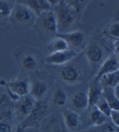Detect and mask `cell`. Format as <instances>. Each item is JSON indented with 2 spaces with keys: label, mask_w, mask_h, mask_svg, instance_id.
I'll use <instances>...</instances> for the list:
<instances>
[{
  "label": "cell",
  "mask_w": 119,
  "mask_h": 132,
  "mask_svg": "<svg viewBox=\"0 0 119 132\" xmlns=\"http://www.w3.org/2000/svg\"><path fill=\"white\" fill-rule=\"evenodd\" d=\"M52 11L56 17L57 34H59L76 30L83 26L80 22L82 15L63 0H60V2L52 8Z\"/></svg>",
  "instance_id": "obj_1"
},
{
  "label": "cell",
  "mask_w": 119,
  "mask_h": 132,
  "mask_svg": "<svg viewBox=\"0 0 119 132\" xmlns=\"http://www.w3.org/2000/svg\"><path fill=\"white\" fill-rule=\"evenodd\" d=\"M13 55L21 72L26 75L38 72L45 64L42 53L33 47H17L14 50Z\"/></svg>",
  "instance_id": "obj_2"
},
{
  "label": "cell",
  "mask_w": 119,
  "mask_h": 132,
  "mask_svg": "<svg viewBox=\"0 0 119 132\" xmlns=\"http://www.w3.org/2000/svg\"><path fill=\"white\" fill-rule=\"evenodd\" d=\"M85 61V57L84 61H78L77 56L68 64L62 65L57 73L59 80L69 86H75L84 83L87 80V71L86 67L89 66L87 63L84 64Z\"/></svg>",
  "instance_id": "obj_3"
},
{
  "label": "cell",
  "mask_w": 119,
  "mask_h": 132,
  "mask_svg": "<svg viewBox=\"0 0 119 132\" xmlns=\"http://www.w3.org/2000/svg\"><path fill=\"white\" fill-rule=\"evenodd\" d=\"M107 50L109 51L94 32L83 52L91 74L96 73L103 61L109 55H107Z\"/></svg>",
  "instance_id": "obj_4"
},
{
  "label": "cell",
  "mask_w": 119,
  "mask_h": 132,
  "mask_svg": "<svg viewBox=\"0 0 119 132\" xmlns=\"http://www.w3.org/2000/svg\"><path fill=\"white\" fill-rule=\"evenodd\" d=\"M36 18L38 15L31 9L23 4L14 3L9 22L15 31L22 32L33 27Z\"/></svg>",
  "instance_id": "obj_5"
},
{
  "label": "cell",
  "mask_w": 119,
  "mask_h": 132,
  "mask_svg": "<svg viewBox=\"0 0 119 132\" xmlns=\"http://www.w3.org/2000/svg\"><path fill=\"white\" fill-rule=\"evenodd\" d=\"M33 28L40 40L44 44L56 37L57 35V26L52 10L42 12L38 15Z\"/></svg>",
  "instance_id": "obj_6"
},
{
  "label": "cell",
  "mask_w": 119,
  "mask_h": 132,
  "mask_svg": "<svg viewBox=\"0 0 119 132\" xmlns=\"http://www.w3.org/2000/svg\"><path fill=\"white\" fill-rule=\"evenodd\" d=\"M92 34L93 33H91L90 28H84L82 26L76 30L63 34H57V35L63 37L68 42L70 50H74L78 53H81L85 50Z\"/></svg>",
  "instance_id": "obj_7"
},
{
  "label": "cell",
  "mask_w": 119,
  "mask_h": 132,
  "mask_svg": "<svg viewBox=\"0 0 119 132\" xmlns=\"http://www.w3.org/2000/svg\"><path fill=\"white\" fill-rule=\"evenodd\" d=\"M0 85L5 86L10 98L14 102L18 98L29 95L30 89V80L26 74H20L11 81L0 80Z\"/></svg>",
  "instance_id": "obj_8"
},
{
  "label": "cell",
  "mask_w": 119,
  "mask_h": 132,
  "mask_svg": "<svg viewBox=\"0 0 119 132\" xmlns=\"http://www.w3.org/2000/svg\"><path fill=\"white\" fill-rule=\"evenodd\" d=\"M49 114L50 110L49 103L44 100L36 101L29 116L17 126V132L28 127H39L43 119Z\"/></svg>",
  "instance_id": "obj_9"
},
{
  "label": "cell",
  "mask_w": 119,
  "mask_h": 132,
  "mask_svg": "<svg viewBox=\"0 0 119 132\" xmlns=\"http://www.w3.org/2000/svg\"><path fill=\"white\" fill-rule=\"evenodd\" d=\"M36 100H35L30 95L22 96L14 102L12 110L17 126L29 116L36 104Z\"/></svg>",
  "instance_id": "obj_10"
},
{
  "label": "cell",
  "mask_w": 119,
  "mask_h": 132,
  "mask_svg": "<svg viewBox=\"0 0 119 132\" xmlns=\"http://www.w3.org/2000/svg\"><path fill=\"white\" fill-rule=\"evenodd\" d=\"M0 132H17L12 108L4 97L0 100Z\"/></svg>",
  "instance_id": "obj_11"
},
{
  "label": "cell",
  "mask_w": 119,
  "mask_h": 132,
  "mask_svg": "<svg viewBox=\"0 0 119 132\" xmlns=\"http://www.w3.org/2000/svg\"><path fill=\"white\" fill-rule=\"evenodd\" d=\"M38 128L42 132H69L65 127L59 112H52L45 117Z\"/></svg>",
  "instance_id": "obj_12"
},
{
  "label": "cell",
  "mask_w": 119,
  "mask_h": 132,
  "mask_svg": "<svg viewBox=\"0 0 119 132\" xmlns=\"http://www.w3.org/2000/svg\"><path fill=\"white\" fill-rule=\"evenodd\" d=\"M60 114L65 127L69 132H80L83 130V122L79 113L68 108L63 109Z\"/></svg>",
  "instance_id": "obj_13"
},
{
  "label": "cell",
  "mask_w": 119,
  "mask_h": 132,
  "mask_svg": "<svg viewBox=\"0 0 119 132\" xmlns=\"http://www.w3.org/2000/svg\"><path fill=\"white\" fill-rule=\"evenodd\" d=\"M79 53L72 50H67L61 52L49 53L44 57V62L46 64L52 66H62L68 64L73 59H75Z\"/></svg>",
  "instance_id": "obj_14"
},
{
  "label": "cell",
  "mask_w": 119,
  "mask_h": 132,
  "mask_svg": "<svg viewBox=\"0 0 119 132\" xmlns=\"http://www.w3.org/2000/svg\"><path fill=\"white\" fill-rule=\"evenodd\" d=\"M119 70V56L111 53L103 61L95 75V80H98L106 74Z\"/></svg>",
  "instance_id": "obj_15"
},
{
  "label": "cell",
  "mask_w": 119,
  "mask_h": 132,
  "mask_svg": "<svg viewBox=\"0 0 119 132\" xmlns=\"http://www.w3.org/2000/svg\"><path fill=\"white\" fill-rule=\"evenodd\" d=\"M70 108L78 113L84 112L88 108V98L87 91L80 90L75 92L70 98Z\"/></svg>",
  "instance_id": "obj_16"
},
{
  "label": "cell",
  "mask_w": 119,
  "mask_h": 132,
  "mask_svg": "<svg viewBox=\"0 0 119 132\" xmlns=\"http://www.w3.org/2000/svg\"><path fill=\"white\" fill-rule=\"evenodd\" d=\"M49 91L47 83L41 79H36L33 81L30 80V94L35 100H43L46 97Z\"/></svg>",
  "instance_id": "obj_17"
},
{
  "label": "cell",
  "mask_w": 119,
  "mask_h": 132,
  "mask_svg": "<svg viewBox=\"0 0 119 132\" xmlns=\"http://www.w3.org/2000/svg\"><path fill=\"white\" fill-rule=\"evenodd\" d=\"M68 101V96L67 92L62 88H56L52 94L51 100L49 103V110L60 109L65 107Z\"/></svg>",
  "instance_id": "obj_18"
},
{
  "label": "cell",
  "mask_w": 119,
  "mask_h": 132,
  "mask_svg": "<svg viewBox=\"0 0 119 132\" xmlns=\"http://www.w3.org/2000/svg\"><path fill=\"white\" fill-rule=\"evenodd\" d=\"M87 94L88 98V108L95 106L98 101L103 97V87L100 85L98 80L94 79L89 84Z\"/></svg>",
  "instance_id": "obj_19"
},
{
  "label": "cell",
  "mask_w": 119,
  "mask_h": 132,
  "mask_svg": "<svg viewBox=\"0 0 119 132\" xmlns=\"http://www.w3.org/2000/svg\"><path fill=\"white\" fill-rule=\"evenodd\" d=\"M87 110L88 111L87 116V122L89 123V128L101 126L109 119L108 117L105 116L103 113H101V111L96 108V106L88 108Z\"/></svg>",
  "instance_id": "obj_20"
},
{
  "label": "cell",
  "mask_w": 119,
  "mask_h": 132,
  "mask_svg": "<svg viewBox=\"0 0 119 132\" xmlns=\"http://www.w3.org/2000/svg\"><path fill=\"white\" fill-rule=\"evenodd\" d=\"M15 3L23 4L29 7L36 15H39L42 12L52 10V6L45 0H16Z\"/></svg>",
  "instance_id": "obj_21"
},
{
  "label": "cell",
  "mask_w": 119,
  "mask_h": 132,
  "mask_svg": "<svg viewBox=\"0 0 119 132\" xmlns=\"http://www.w3.org/2000/svg\"><path fill=\"white\" fill-rule=\"evenodd\" d=\"M46 50L49 53L61 52L67 50H69L68 42L59 35H57L49 41L46 44Z\"/></svg>",
  "instance_id": "obj_22"
},
{
  "label": "cell",
  "mask_w": 119,
  "mask_h": 132,
  "mask_svg": "<svg viewBox=\"0 0 119 132\" xmlns=\"http://www.w3.org/2000/svg\"><path fill=\"white\" fill-rule=\"evenodd\" d=\"M98 81L103 88H114L119 84V70L104 75Z\"/></svg>",
  "instance_id": "obj_23"
},
{
  "label": "cell",
  "mask_w": 119,
  "mask_h": 132,
  "mask_svg": "<svg viewBox=\"0 0 119 132\" xmlns=\"http://www.w3.org/2000/svg\"><path fill=\"white\" fill-rule=\"evenodd\" d=\"M103 97L106 100L111 110L119 111V99L114 93V88H103Z\"/></svg>",
  "instance_id": "obj_24"
},
{
  "label": "cell",
  "mask_w": 119,
  "mask_h": 132,
  "mask_svg": "<svg viewBox=\"0 0 119 132\" xmlns=\"http://www.w3.org/2000/svg\"><path fill=\"white\" fill-rule=\"evenodd\" d=\"M13 3L0 0V26L6 25L10 19Z\"/></svg>",
  "instance_id": "obj_25"
},
{
  "label": "cell",
  "mask_w": 119,
  "mask_h": 132,
  "mask_svg": "<svg viewBox=\"0 0 119 132\" xmlns=\"http://www.w3.org/2000/svg\"><path fill=\"white\" fill-rule=\"evenodd\" d=\"M68 5L74 8L75 10L83 16V13L87 4L92 0H63Z\"/></svg>",
  "instance_id": "obj_26"
},
{
  "label": "cell",
  "mask_w": 119,
  "mask_h": 132,
  "mask_svg": "<svg viewBox=\"0 0 119 132\" xmlns=\"http://www.w3.org/2000/svg\"><path fill=\"white\" fill-rule=\"evenodd\" d=\"M95 132H119V127L113 124L109 119L103 125L95 127Z\"/></svg>",
  "instance_id": "obj_27"
},
{
  "label": "cell",
  "mask_w": 119,
  "mask_h": 132,
  "mask_svg": "<svg viewBox=\"0 0 119 132\" xmlns=\"http://www.w3.org/2000/svg\"><path fill=\"white\" fill-rule=\"evenodd\" d=\"M95 106L100 111H101V113H103L105 116L109 118L112 110H111V108H109V104H108L107 102L106 101V100L103 97H102L98 101V103L95 104Z\"/></svg>",
  "instance_id": "obj_28"
},
{
  "label": "cell",
  "mask_w": 119,
  "mask_h": 132,
  "mask_svg": "<svg viewBox=\"0 0 119 132\" xmlns=\"http://www.w3.org/2000/svg\"><path fill=\"white\" fill-rule=\"evenodd\" d=\"M109 119L113 124L119 127V111L112 110L111 112V115L109 116Z\"/></svg>",
  "instance_id": "obj_29"
},
{
  "label": "cell",
  "mask_w": 119,
  "mask_h": 132,
  "mask_svg": "<svg viewBox=\"0 0 119 132\" xmlns=\"http://www.w3.org/2000/svg\"><path fill=\"white\" fill-rule=\"evenodd\" d=\"M17 132H42V131L38 127H28V128L21 130Z\"/></svg>",
  "instance_id": "obj_30"
},
{
  "label": "cell",
  "mask_w": 119,
  "mask_h": 132,
  "mask_svg": "<svg viewBox=\"0 0 119 132\" xmlns=\"http://www.w3.org/2000/svg\"><path fill=\"white\" fill-rule=\"evenodd\" d=\"M51 6L52 8H53L54 6H56L60 2V0H45Z\"/></svg>",
  "instance_id": "obj_31"
},
{
  "label": "cell",
  "mask_w": 119,
  "mask_h": 132,
  "mask_svg": "<svg viewBox=\"0 0 119 132\" xmlns=\"http://www.w3.org/2000/svg\"><path fill=\"white\" fill-rule=\"evenodd\" d=\"M4 1H6V2H9V3H14L16 2V0H4Z\"/></svg>",
  "instance_id": "obj_32"
}]
</instances>
